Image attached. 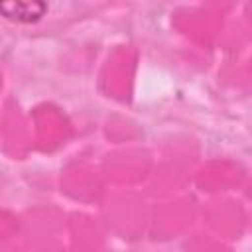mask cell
<instances>
[{
	"instance_id": "1",
	"label": "cell",
	"mask_w": 252,
	"mask_h": 252,
	"mask_svg": "<svg viewBox=\"0 0 252 252\" xmlns=\"http://www.w3.org/2000/svg\"><path fill=\"white\" fill-rule=\"evenodd\" d=\"M0 12L6 20L20 24L39 22L47 12L45 0H0Z\"/></svg>"
}]
</instances>
